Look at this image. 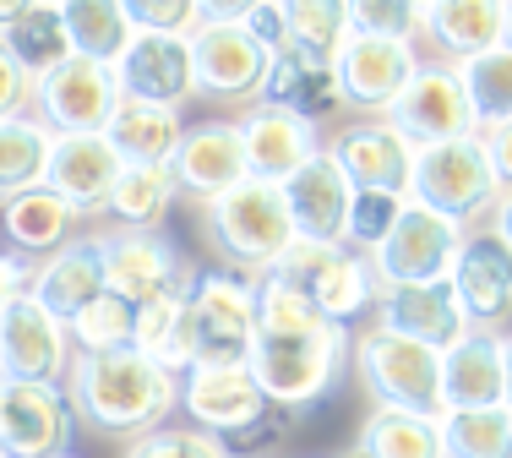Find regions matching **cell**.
<instances>
[{"label":"cell","mask_w":512,"mask_h":458,"mask_svg":"<svg viewBox=\"0 0 512 458\" xmlns=\"http://www.w3.org/2000/svg\"><path fill=\"white\" fill-rule=\"evenodd\" d=\"M66 399L88 426L109 437H148L169 420L180 404V377L153 366L137 349H115V355H71L66 371Z\"/></svg>","instance_id":"6da1fadb"},{"label":"cell","mask_w":512,"mask_h":458,"mask_svg":"<svg viewBox=\"0 0 512 458\" xmlns=\"http://www.w3.org/2000/svg\"><path fill=\"white\" fill-rule=\"evenodd\" d=\"M349 360L360 371V388L376 399V409H404V415H442V355L404 333L371 328L349 344Z\"/></svg>","instance_id":"7a4b0ae2"},{"label":"cell","mask_w":512,"mask_h":458,"mask_svg":"<svg viewBox=\"0 0 512 458\" xmlns=\"http://www.w3.org/2000/svg\"><path fill=\"white\" fill-rule=\"evenodd\" d=\"M207 240H213L235 268H246L251 279L256 273H273L278 262L289 257V246H295V219H289L284 186L246 180V186H235L229 197H218L213 208H207Z\"/></svg>","instance_id":"3957f363"},{"label":"cell","mask_w":512,"mask_h":458,"mask_svg":"<svg viewBox=\"0 0 512 458\" xmlns=\"http://www.w3.org/2000/svg\"><path fill=\"white\" fill-rule=\"evenodd\" d=\"M344 355H349V328H316V333H295V339H256V355H251V371L262 382L267 404L300 409L322 404L333 393L338 371H344Z\"/></svg>","instance_id":"277c9868"},{"label":"cell","mask_w":512,"mask_h":458,"mask_svg":"<svg viewBox=\"0 0 512 458\" xmlns=\"http://www.w3.org/2000/svg\"><path fill=\"white\" fill-rule=\"evenodd\" d=\"M502 180L491 170L485 137H458V142H436V148H414V170H409V202L431 208L453 224H469L474 213L496 208Z\"/></svg>","instance_id":"5b68a950"},{"label":"cell","mask_w":512,"mask_h":458,"mask_svg":"<svg viewBox=\"0 0 512 458\" xmlns=\"http://www.w3.org/2000/svg\"><path fill=\"white\" fill-rule=\"evenodd\" d=\"M256 279L251 273L202 268L191 279V344L197 366H251L256 355Z\"/></svg>","instance_id":"8992f818"},{"label":"cell","mask_w":512,"mask_h":458,"mask_svg":"<svg viewBox=\"0 0 512 458\" xmlns=\"http://www.w3.org/2000/svg\"><path fill=\"white\" fill-rule=\"evenodd\" d=\"M191 77L213 99H262L273 50L240 28V6H202V28L191 33Z\"/></svg>","instance_id":"52a82bcc"},{"label":"cell","mask_w":512,"mask_h":458,"mask_svg":"<svg viewBox=\"0 0 512 458\" xmlns=\"http://www.w3.org/2000/svg\"><path fill=\"white\" fill-rule=\"evenodd\" d=\"M463 224L442 219L431 208H404V219L393 224V235L371 251V268L382 289H420V284H447L463 257Z\"/></svg>","instance_id":"ba28073f"},{"label":"cell","mask_w":512,"mask_h":458,"mask_svg":"<svg viewBox=\"0 0 512 458\" xmlns=\"http://www.w3.org/2000/svg\"><path fill=\"white\" fill-rule=\"evenodd\" d=\"M278 273H289L300 289L311 295V306L322 311V322L333 328H349V317L360 311H376L382 300V279H376L371 257L349 246H311V240H295L289 257L278 262Z\"/></svg>","instance_id":"9c48e42d"},{"label":"cell","mask_w":512,"mask_h":458,"mask_svg":"<svg viewBox=\"0 0 512 458\" xmlns=\"http://www.w3.org/2000/svg\"><path fill=\"white\" fill-rule=\"evenodd\" d=\"M93 240H99V257H104L109 295H120L126 306H148V300L175 295V289L197 279L180 257V246L158 229H104Z\"/></svg>","instance_id":"30bf717a"},{"label":"cell","mask_w":512,"mask_h":458,"mask_svg":"<svg viewBox=\"0 0 512 458\" xmlns=\"http://www.w3.org/2000/svg\"><path fill=\"white\" fill-rule=\"evenodd\" d=\"M77 437V409L66 382H6L0 388V453L6 458H60Z\"/></svg>","instance_id":"8fae6325"},{"label":"cell","mask_w":512,"mask_h":458,"mask_svg":"<svg viewBox=\"0 0 512 458\" xmlns=\"http://www.w3.org/2000/svg\"><path fill=\"white\" fill-rule=\"evenodd\" d=\"M120 104V77L115 66H99V60L71 55L66 66H55L44 82H33V110L55 131V137H88V131H104L109 115Z\"/></svg>","instance_id":"7c38bea8"},{"label":"cell","mask_w":512,"mask_h":458,"mask_svg":"<svg viewBox=\"0 0 512 458\" xmlns=\"http://www.w3.org/2000/svg\"><path fill=\"white\" fill-rule=\"evenodd\" d=\"M398 131L414 142V148H436V142H458V137H480L474 126V110H469V93L458 82V66L447 60H431L414 71V82L404 88V99L387 110Z\"/></svg>","instance_id":"4fadbf2b"},{"label":"cell","mask_w":512,"mask_h":458,"mask_svg":"<svg viewBox=\"0 0 512 458\" xmlns=\"http://www.w3.org/2000/svg\"><path fill=\"white\" fill-rule=\"evenodd\" d=\"M169 175H175V191L197 197L202 208H213L218 197H229L235 186H246L251 164H246L240 120H202V126H186L175 159H169Z\"/></svg>","instance_id":"5bb4252c"},{"label":"cell","mask_w":512,"mask_h":458,"mask_svg":"<svg viewBox=\"0 0 512 458\" xmlns=\"http://www.w3.org/2000/svg\"><path fill=\"white\" fill-rule=\"evenodd\" d=\"M338 88H344V104H355L371 120H387L404 88L420 71V55L414 44H398V39H371V33H355V39L338 50Z\"/></svg>","instance_id":"9a60e30c"},{"label":"cell","mask_w":512,"mask_h":458,"mask_svg":"<svg viewBox=\"0 0 512 458\" xmlns=\"http://www.w3.org/2000/svg\"><path fill=\"white\" fill-rule=\"evenodd\" d=\"M180 404H186L191 426L218 442H235L256 415L267 409V393L251 366H191L180 377Z\"/></svg>","instance_id":"2e32d148"},{"label":"cell","mask_w":512,"mask_h":458,"mask_svg":"<svg viewBox=\"0 0 512 458\" xmlns=\"http://www.w3.org/2000/svg\"><path fill=\"white\" fill-rule=\"evenodd\" d=\"M71 371V328L39 300H17L0 317V377L6 382H66Z\"/></svg>","instance_id":"e0dca14e"},{"label":"cell","mask_w":512,"mask_h":458,"mask_svg":"<svg viewBox=\"0 0 512 458\" xmlns=\"http://www.w3.org/2000/svg\"><path fill=\"white\" fill-rule=\"evenodd\" d=\"M333 164L349 175L355 191H404L409 197V170H414V142L393 120H355L327 142Z\"/></svg>","instance_id":"ac0fdd59"},{"label":"cell","mask_w":512,"mask_h":458,"mask_svg":"<svg viewBox=\"0 0 512 458\" xmlns=\"http://www.w3.org/2000/svg\"><path fill=\"white\" fill-rule=\"evenodd\" d=\"M240 137H246V164H251V180H267V186H284L295 180L316 153L327 148L316 137L311 120L278 110V104H251V115H240Z\"/></svg>","instance_id":"d6986e66"},{"label":"cell","mask_w":512,"mask_h":458,"mask_svg":"<svg viewBox=\"0 0 512 458\" xmlns=\"http://www.w3.org/2000/svg\"><path fill=\"white\" fill-rule=\"evenodd\" d=\"M284 202H289V219H295V240H311V246H344L355 186H349V175L333 164L327 148L316 153L295 180H284Z\"/></svg>","instance_id":"ffe728a7"},{"label":"cell","mask_w":512,"mask_h":458,"mask_svg":"<svg viewBox=\"0 0 512 458\" xmlns=\"http://www.w3.org/2000/svg\"><path fill=\"white\" fill-rule=\"evenodd\" d=\"M120 175H126V159L115 153V142L104 131H88V137H55L44 186L60 202H71L77 213H104V202H109Z\"/></svg>","instance_id":"44dd1931"},{"label":"cell","mask_w":512,"mask_h":458,"mask_svg":"<svg viewBox=\"0 0 512 458\" xmlns=\"http://www.w3.org/2000/svg\"><path fill=\"white\" fill-rule=\"evenodd\" d=\"M447 284H453L469 328L496 333V322L512 311V251L496 240V229L463 240V257H458V268Z\"/></svg>","instance_id":"7402d4cb"},{"label":"cell","mask_w":512,"mask_h":458,"mask_svg":"<svg viewBox=\"0 0 512 458\" xmlns=\"http://www.w3.org/2000/svg\"><path fill=\"white\" fill-rule=\"evenodd\" d=\"M376 322L393 333H404V339L436 349V355H447L453 344L469 339V317H463L453 284H420V289H382V300H376Z\"/></svg>","instance_id":"603a6c76"},{"label":"cell","mask_w":512,"mask_h":458,"mask_svg":"<svg viewBox=\"0 0 512 458\" xmlns=\"http://www.w3.org/2000/svg\"><path fill=\"white\" fill-rule=\"evenodd\" d=\"M115 77L126 99H148V104H169L180 110V99L197 93L191 77V44L186 39H164V33H137L126 44V55L115 60Z\"/></svg>","instance_id":"cb8c5ba5"},{"label":"cell","mask_w":512,"mask_h":458,"mask_svg":"<svg viewBox=\"0 0 512 458\" xmlns=\"http://www.w3.org/2000/svg\"><path fill=\"white\" fill-rule=\"evenodd\" d=\"M262 104H278V110L300 115V120H327L344 110V88H338V66L327 55H311V50H278L273 55V71L262 82Z\"/></svg>","instance_id":"d4e9b609"},{"label":"cell","mask_w":512,"mask_h":458,"mask_svg":"<svg viewBox=\"0 0 512 458\" xmlns=\"http://www.w3.org/2000/svg\"><path fill=\"white\" fill-rule=\"evenodd\" d=\"M99 295H109V284H104V257H99V240L93 235H77L66 251L44 257L39 279H33V300L44 311H55L60 322L82 317Z\"/></svg>","instance_id":"484cf974"},{"label":"cell","mask_w":512,"mask_h":458,"mask_svg":"<svg viewBox=\"0 0 512 458\" xmlns=\"http://www.w3.org/2000/svg\"><path fill=\"white\" fill-rule=\"evenodd\" d=\"M502 399H507L502 333L474 328L469 339L442 355V409H491Z\"/></svg>","instance_id":"4316f807"},{"label":"cell","mask_w":512,"mask_h":458,"mask_svg":"<svg viewBox=\"0 0 512 458\" xmlns=\"http://www.w3.org/2000/svg\"><path fill=\"white\" fill-rule=\"evenodd\" d=\"M104 137L115 142V153L126 164H169L180 137H186V120H180V110H169V104H148V99H126L120 93Z\"/></svg>","instance_id":"83f0119b"},{"label":"cell","mask_w":512,"mask_h":458,"mask_svg":"<svg viewBox=\"0 0 512 458\" xmlns=\"http://www.w3.org/2000/svg\"><path fill=\"white\" fill-rule=\"evenodd\" d=\"M131 349L148 355L153 366H164L169 377H186L197 366V344H191V284L175 295H158L148 306H137V333Z\"/></svg>","instance_id":"f1b7e54d"},{"label":"cell","mask_w":512,"mask_h":458,"mask_svg":"<svg viewBox=\"0 0 512 458\" xmlns=\"http://www.w3.org/2000/svg\"><path fill=\"white\" fill-rule=\"evenodd\" d=\"M0 224L11 235V251H22V257H55V251H66L77 240L82 213L71 202H60L50 186H33L6 202V219Z\"/></svg>","instance_id":"f546056e"},{"label":"cell","mask_w":512,"mask_h":458,"mask_svg":"<svg viewBox=\"0 0 512 458\" xmlns=\"http://www.w3.org/2000/svg\"><path fill=\"white\" fill-rule=\"evenodd\" d=\"M420 33H431L442 50H453V60H474L485 50L507 44V6L491 0H453V6H420Z\"/></svg>","instance_id":"4dcf8cb0"},{"label":"cell","mask_w":512,"mask_h":458,"mask_svg":"<svg viewBox=\"0 0 512 458\" xmlns=\"http://www.w3.org/2000/svg\"><path fill=\"white\" fill-rule=\"evenodd\" d=\"M6 55L22 66L28 82H44L55 66L71 60V33H66V11L60 6H22L17 17L0 28Z\"/></svg>","instance_id":"1f68e13d"},{"label":"cell","mask_w":512,"mask_h":458,"mask_svg":"<svg viewBox=\"0 0 512 458\" xmlns=\"http://www.w3.org/2000/svg\"><path fill=\"white\" fill-rule=\"evenodd\" d=\"M50 148H55V131L44 126L39 115L0 120V197L11 202V197H22V191L44 186Z\"/></svg>","instance_id":"d6a6232c"},{"label":"cell","mask_w":512,"mask_h":458,"mask_svg":"<svg viewBox=\"0 0 512 458\" xmlns=\"http://www.w3.org/2000/svg\"><path fill=\"white\" fill-rule=\"evenodd\" d=\"M175 202V175L169 164H126V175L115 180L104 213L120 219V229H158Z\"/></svg>","instance_id":"836d02e7"},{"label":"cell","mask_w":512,"mask_h":458,"mask_svg":"<svg viewBox=\"0 0 512 458\" xmlns=\"http://www.w3.org/2000/svg\"><path fill=\"white\" fill-rule=\"evenodd\" d=\"M442 453L447 458H512V409H442Z\"/></svg>","instance_id":"e575fe53"},{"label":"cell","mask_w":512,"mask_h":458,"mask_svg":"<svg viewBox=\"0 0 512 458\" xmlns=\"http://www.w3.org/2000/svg\"><path fill=\"white\" fill-rule=\"evenodd\" d=\"M360 453H371V458H447L442 426L431 415H404V409H371L360 426Z\"/></svg>","instance_id":"d590c367"},{"label":"cell","mask_w":512,"mask_h":458,"mask_svg":"<svg viewBox=\"0 0 512 458\" xmlns=\"http://www.w3.org/2000/svg\"><path fill=\"white\" fill-rule=\"evenodd\" d=\"M458 66V82L469 93V110H474V126L480 131H496L512 120V50H485L474 60H453Z\"/></svg>","instance_id":"8d00e7d4"},{"label":"cell","mask_w":512,"mask_h":458,"mask_svg":"<svg viewBox=\"0 0 512 458\" xmlns=\"http://www.w3.org/2000/svg\"><path fill=\"white\" fill-rule=\"evenodd\" d=\"M66 11V33H71V55L82 60H99V66H115L126 55V44L137 39L126 6H104V0H77V6H60Z\"/></svg>","instance_id":"74e56055"},{"label":"cell","mask_w":512,"mask_h":458,"mask_svg":"<svg viewBox=\"0 0 512 458\" xmlns=\"http://www.w3.org/2000/svg\"><path fill=\"white\" fill-rule=\"evenodd\" d=\"M256 328H262V339H295V333H316L327 322L311 306L306 289L273 268V273H256Z\"/></svg>","instance_id":"f35d334b"},{"label":"cell","mask_w":512,"mask_h":458,"mask_svg":"<svg viewBox=\"0 0 512 458\" xmlns=\"http://www.w3.org/2000/svg\"><path fill=\"white\" fill-rule=\"evenodd\" d=\"M77 355H115V349H131V333H137V306H126L120 295H99L82 317L66 322Z\"/></svg>","instance_id":"ab89813d"},{"label":"cell","mask_w":512,"mask_h":458,"mask_svg":"<svg viewBox=\"0 0 512 458\" xmlns=\"http://www.w3.org/2000/svg\"><path fill=\"white\" fill-rule=\"evenodd\" d=\"M349 39H355V11L349 6H327V0H316V6H289V44H295V50L338 60V50H344Z\"/></svg>","instance_id":"60d3db41"},{"label":"cell","mask_w":512,"mask_h":458,"mask_svg":"<svg viewBox=\"0 0 512 458\" xmlns=\"http://www.w3.org/2000/svg\"><path fill=\"white\" fill-rule=\"evenodd\" d=\"M409 197L404 191H355V208H349V229H344V246L360 251V257H371L376 246H382L387 235H393V224L404 219Z\"/></svg>","instance_id":"b9f144b4"},{"label":"cell","mask_w":512,"mask_h":458,"mask_svg":"<svg viewBox=\"0 0 512 458\" xmlns=\"http://www.w3.org/2000/svg\"><path fill=\"white\" fill-rule=\"evenodd\" d=\"M126 458H229V442L207 437L197 426H158L131 442Z\"/></svg>","instance_id":"7bdbcfd3"},{"label":"cell","mask_w":512,"mask_h":458,"mask_svg":"<svg viewBox=\"0 0 512 458\" xmlns=\"http://www.w3.org/2000/svg\"><path fill=\"white\" fill-rule=\"evenodd\" d=\"M131 28L137 33H164V39H191L202 28V6H180V0H142V6H126Z\"/></svg>","instance_id":"ee69618b"},{"label":"cell","mask_w":512,"mask_h":458,"mask_svg":"<svg viewBox=\"0 0 512 458\" xmlns=\"http://www.w3.org/2000/svg\"><path fill=\"white\" fill-rule=\"evenodd\" d=\"M349 11H355V33H371V39L414 44V33H420V6H349Z\"/></svg>","instance_id":"f6af8a7d"},{"label":"cell","mask_w":512,"mask_h":458,"mask_svg":"<svg viewBox=\"0 0 512 458\" xmlns=\"http://www.w3.org/2000/svg\"><path fill=\"white\" fill-rule=\"evenodd\" d=\"M240 28L267 50H289V6H240Z\"/></svg>","instance_id":"bcb514c9"},{"label":"cell","mask_w":512,"mask_h":458,"mask_svg":"<svg viewBox=\"0 0 512 458\" xmlns=\"http://www.w3.org/2000/svg\"><path fill=\"white\" fill-rule=\"evenodd\" d=\"M33 279H39V262L22 257V251H0V317L33 295Z\"/></svg>","instance_id":"7dc6e473"},{"label":"cell","mask_w":512,"mask_h":458,"mask_svg":"<svg viewBox=\"0 0 512 458\" xmlns=\"http://www.w3.org/2000/svg\"><path fill=\"white\" fill-rule=\"evenodd\" d=\"M28 104H33V82L22 77V66L6 55V44H0V120L28 115Z\"/></svg>","instance_id":"c3c4849f"},{"label":"cell","mask_w":512,"mask_h":458,"mask_svg":"<svg viewBox=\"0 0 512 458\" xmlns=\"http://www.w3.org/2000/svg\"><path fill=\"white\" fill-rule=\"evenodd\" d=\"M289 426H295V415L289 409H278V404H267L262 415H256V426L240 431V448H267V442H278V437H289Z\"/></svg>","instance_id":"681fc988"},{"label":"cell","mask_w":512,"mask_h":458,"mask_svg":"<svg viewBox=\"0 0 512 458\" xmlns=\"http://www.w3.org/2000/svg\"><path fill=\"white\" fill-rule=\"evenodd\" d=\"M480 137H485V153H491V170L502 180V191H512V120L496 131H480Z\"/></svg>","instance_id":"f907efd6"},{"label":"cell","mask_w":512,"mask_h":458,"mask_svg":"<svg viewBox=\"0 0 512 458\" xmlns=\"http://www.w3.org/2000/svg\"><path fill=\"white\" fill-rule=\"evenodd\" d=\"M496 240H502V246L512 251V191H502V197H496Z\"/></svg>","instance_id":"816d5d0a"},{"label":"cell","mask_w":512,"mask_h":458,"mask_svg":"<svg viewBox=\"0 0 512 458\" xmlns=\"http://www.w3.org/2000/svg\"><path fill=\"white\" fill-rule=\"evenodd\" d=\"M502 371H507V409H512V333H502Z\"/></svg>","instance_id":"f5cc1de1"},{"label":"cell","mask_w":512,"mask_h":458,"mask_svg":"<svg viewBox=\"0 0 512 458\" xmlns=\"http://www.w3.org/2000/svg\"><path fill=\"white\" fill-rule=\"evenodd\" d=\"M507 50H512V6H507Z\"/></svg>","instance_id":"db71d44e"},{"label":"cell","mask_w":512,"mask_h":458,"mask_svg":"<svg viewBox=\"0 0 512 458\" xmlns=\"http://www.w3.org/2000/svg\"><path fill=\"white\" fill-rule=\"evenodd\" d=\"M344 458H371V453H360V448H355V453H344Z\"/></svg>","instance_id":"11a10c76"},{"label":"cell","mask_w":512,"mask_h":458,"mask_svg":"<svg viewBox=\"0 0 512 458\" xmlns=\"http://www.w3.org/2000/svg\"><path fill=\"white\" fill-rule=\"evenodd\" d=\"M60 458H77V453H60Z\"/></svg>","instance_id":"9f6ffc18"},{"label":"cell","mask_w":512,"mask_h":458,"mask_svg":"<svg viewBox=\"0 0 512 458\" xmlns=\"http://www.w3.org/2000/svg\"><path fill=\"white\" fill-rule=\"evenodd\" d=\"M0 388H6V377H0Z\"/></svg>","instance_id":"6f0895ef"},{"label":"cell","mask_w":512,"mask_h":458,"mask_svg":"<svg viewBox=\"0 0 512 458\" xmlns=\"http://www.w3.org/2000/svg\"><path fill=\"white\" fill-rule=\"evenodd\" d=\"M0 458H6V453H0Z\"/></svg>","instance_id":"680465c9"},{"label":"cell","mask_w":512,"mask_h":458,"mask_svg":"<svg viewBox=\"0 0 512 458\" xmlns=\"http://www.w3.org/2000/svg\"><path fill=\"white\" fill-rule=\"evenodd\" d=\"M251 458H256V453H251Z\"/></svg>","instance_id":"91938a15"}]
</instances>
